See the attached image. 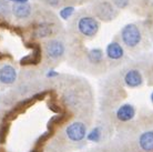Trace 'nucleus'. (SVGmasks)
Instances as JSON below:
<instances>
[{
    "mask_svg": "<svg viewBox=\"0 0 153 152\" xmlns=\"http://www.w3.org/2000/svg\"><path fill=\"white\" fill-rule=\"evenodd\" d=\"M8 1H11L15 4H28V0H8Z\"/></svg>",
    "mask_w": 153,
    "mask_h": 152,
    "instance_id": "obj_26",
    "label": "nucleus"
},
{
    "mask_svg": "<svg viewBox=\"0 0 153 152\" xmlns=\"http://www.w3.org/2000/svg\"><path fill=\"white\" fill-rule=\"evenodd\" d=\"M124 82L128 87L130 88H137L140 87L143 83V78L139 70H130L128 71L124 77Z\"/></svg>",
    "mask_w": 153,
    "mask_h": 152,
    "instance_id": "obj_9",
    "label": "nucleus"
},
{
    "mask_svg": "<svg viewBox=\"0 0 153 152\" xmlns=\"http://www.w3.org/2000/svg\"><path fill=\"white\" fill-rule=\"evenodd\" d=\"M49 109L51 111H53V112H56V113H61V109H60V107L58 106L57 103H54V102H50L49 104Z\"/></svg>",
    "mask_w": 153,
    "mask_h": 152,
    "instance_id": "obj_22",
    "label": "nucleus"
},
{
    "mask_svg": "<svg viewBox=\"0 0 153 152\" xmlns=\"http://www.w3.org/2000/svg\"><path fill=\"white\" fill-rule=\"evenodd\" d=\"M0 27H1V28H4H4H7V29H8V28H9L10 26H9V23H8V22H4V21H0Z\"/></svg>",
    "mask_w": 153,
    "mask_h": 152,
    "instance_id": "obj_28",
    "label": "nucleus"
},
{
    "mask_svg": "<svg viewBox=\"0 0 153 152\" xmlns=\"http://www.w3.org/2000/svg\"><path fill=\"white\" fill-rule=\"evenodd\" d=\"M67 118V113H60L58 115H54L53 118L49 121V129H53L54 126H58V124H61L63 123Z\"/></svg>",
    "mask_w": 153,
    "mask_h": 152,
    "instance_id": "obj_15",
    "label": "nucleus"
},
{
    "mask_svg": "<svg viewBox=\"0 0 153 152\" xmlns=\"http://www.w3.org/2000/svg\"><path fill=\"white\" fill-rule=\"evenodd\" d=\"M73 12H74V8L73 7H65V8H63V9H61L60 17H61L62 19L67 20L68 18H70V17L73 15Z\"/></svg>",
    "mask_w": 153,
    "mask_h": 152,
    "instance_id": "obj_19",
    "label": "nucleus"
},
{
    "mask_svg": "<svg viewBox=\"0 0 153 152\" xmlns=\"http://www.w3.org/2000/svg\"><path fill=\"white\" fill-rule=\"evenodd\" d=\"M88 59L92 63H100L103 59V51L101 49H91L88 53Z\"/></svg>",
    "mask_w": 153,
    "mask_h": 152,
    "instance_id": "obj_14",
    "label": "nucleus"
},
{
    "mask_svg": "<svg viewBox=\"0 0 153 152\" xmlns=\"http://www.w3.org/2000/svg\"><path fill=\"white\" fill-rule=\"evenodd\" d=\"M121 38L124 45H126L129 48H134L141 41V32L135 25L129 23L123 27L121 31Z\"/></svg>",
    "mask_w": 153,
    "mask_h": 152,
    "instance_id": "obj_1",
    "label": "nucleus"
},
{
    "mask_svg": "<svg viewBox=\"0 0 153 152\" xmlns=\"http://www.w3.org/2000/svg\"><path fill=\"white\" fill-rule=\"evenodd\" d=\"M139 145L146 152H153V131L143 132L139 138Z\"/></svg>",
    "mask_w": 153,
    "mask_h": 152,
    "instance_id": "obj_11",
    "label": "nucleus"
},
{
    "mask_svg": "<svg viewBox=\"0 0 153 152\" xmlns=\"http://www.w3.org/2000/svg\"><path fill=\"white\" fill-rule=\"evenodd\" d=\"M114 4L120 9H123V8H126L128 4H129V0H113Z\"/></svg>",
    "mask_w": 153,
    "mask_h": 152,
    "instance_id": "obj_21",
    "label": "nucleus"
},
{
    "mask_svg": "<svg viewBox=\"0 0 153 152\" xmlns=\"http://www.w3.org/2000/svg\"><path fill=\"white\" fill-rule=\"evenodd\" d=\"M124 54L123 48L121 45H119L118 42H111L107 47V56L112 60H118L121 59Z\"/></svg>",
    "mask_w": 153,
    "mask_h": 152,
    "instance_id": "obj_12",
    "label": "nucleus"
},
{
    "mask_svg": "<svg viewBox=\"0 0 153 152\" xmlns=\"http://www.w3.org/2000/svg\"><path fill=\"white\" fill-rule=\"evenodd\" d=\"M52 134H53V129H50L49 131H47V132L43 133L41 137L38 139V141H37V147H39V145H42V143H45V142H46V141L48 140Z\"/></svg>",
    "mask_w": 153,
    "mask_h": 152,
    "instance_id": "obj_20",
    "label": "nucleus"
},
{
    "mask_svg": "<svg viewBox=\"0 0 153 152\" xmlns=\"http://www.w3.org/2000/svg\"><path fill=\"white\" fill-rule=\"evenodd\" d=\"M134 115H135V109L132 104H129V103L122 104L117 111V118L122 122L130 121L134 118Z\"/></svg>",
    "mask_w": 153,
    "mask_h": 152,
    "instance_id": "obj_8",
    "label": "nucleus"
},
{
    "mask_svg": "<svg viewBox=\"0 0 153 152\" xmlns=\"http://www.w3.org/2000/svg\"><path fill=\"white\" fill-rule=\"evenodd\" d=\"M45 2L48 4H50V6H53V7H56V6H58L59 4V0H45Z\"/></svg>",
    "mask_w": 153,
    "mask_h": 152,
    "instance_id": "obj_24",
    "label": "nucleus"
},
{
    "mask_svg": "<svg viewBox=\"0 0 153 152\" xmlns=\"http://www.w3.org/2000/svg\"><path fill=\"white\" fill-rule=\"evenodd\" d=\"M8 131H9V124L8 123H4L1 126V128H0V143H4L6 142Z\"/></svg>",
    "mask_w": 153,
    "mask_h": 152,
    "instance_id": "obj_18",
    "label": "nucleus"
},
{
    "mask_svg": "<svg viewBox=\"0 0 153 152\" xmlns=\"http://www.w3.org/2000/svg\"><path fill=\"white\" fill-rule=\"evenodd\" d=\"M45 50L49 58L58 59V58L62 57V54L65 53V46L59 40H50L46 43Z\"/></svg>",
    "mask_w": 153,
    "mask_h": 152,
    "instance_id": "obj_6",
    "label": "nucleus"
},
{
    "mask_svg": "<svg viewBox=\"0 0 153 152\" xmlns=\"http://www.w3.org/2000/svg\"><path fill=\"white\" fill-rule=\"evenodd\" d=\"M89 141H92V142H99L100 138H101V130L100 128H94V129L91 130V132L87 136Z\"/></svg>",
    "mask_w": 153,
    "mask_h": 152,
    "instance_id": "obj_16",
    "label": "nucleus"
},
{
    "mask_svg": "<svg viewBox=\"0 0 153 152\" xmlns=\"http://www.w3.org/2000/svg\"><path fill=\"white\" fill-rule=\"evenodd\" d=\"M27 48H31L32 49V53L28 54L26 57H23L20 60V65L22 66H28V65H38L41 61V47L39 46L38 43L32 42V43H27L26 45Z\"/></svg>",
    "mask_w": 153,
    "mask_h": 152,
    "instance_id": "obj_4",
    "label": "nucleus"
},
{
    "mask_svg": "<svg viewBox=\"0 0 153 152\" xmlns=\"http://www.w3.org/2000/svg\"><path fill=\"white\" fill-rule=\"evenodd\" d=\"M51 34H52V27L49 23H40L33 29V34L38 38H46Z\"/></svg>",
    "mask_w": 153,
    "mask_h": 152,
    "instance_id": "obj_13",
    "label": "nucleus"
},
{
    "mask_svg": "<svg viewBox=\"0 0 153 152\" xmlns=\"http://www.w3.org/2000/svg\"><path fill=\"white\" fill-rule=\"evenodd\" d=\"M65 134L73 142H79L83 140L87 134V128L82 122H73L67 127Z\"/></svg>",
    "mask_w": 153,
    "mask_h": 152,
    "instance_id": "obj_3",
    "label": "nucleus"
},
{
    "mask_svg": "<svg viewBox=\"0 0 153 152\" xmlns=\"http://www.w3.org/2000/svg\"><path fill=\"white\" fill-rule=\"evenodd\" d=\"M99 22L93 17H82L78 22V29L85 37H93L99 30Z\"/></svg>",
    "mask_w": 153,
    "mask_h": 152,
    "instance_id": "obj_2",
    "label": "nucleus"
},
{
    "mask_svg": "<svg viewBox=\"0 0 153 152\" xmlns=\"http://www.w3.org/2000/svg\"><path fill=\"white\" fill-rule=\"evenodd\" d=\"M10 6L7 1L0 0V17H6L10 13Z\"/></svg>",
    "mask_w": 153,
    "mask_h": 152,
    "instance_id": "obj_17",
    "label": "nucleus"
},
{
    "mask_svg": "<svg viewBox=\"0 0 153 152\" xmlns=\"http://www.w3.org/2000/svg\"><path fill=\"white\" fill-rule=\"evenodd\" d=\"M151 101H152V103H153V92L151 93Z\"/></svg>",
    "mask_w": 153,
    "mask_h": 152,
    "instance_id": "obj_30",
    "label": "nucleus"
},
{
    "mask_svg": "<svg viewBox=\"0 0 153 152\" xmlns=\"http://www.w3.org/2000/svg\"><path fill=\"white\" fill-rule=\"evenodd\" d=\"M96 15L98 18L104 21H110L117 16L115 9L112 7L111 4L109 2H101L97 6L96 8Z\"/></svg>",
    "mask_w": 153,
    "mask_h": 152,
    "instance_id": "obj_5",
    "label": "nucleus"
},
{
    "mask_svg": "<svg viewBox=\"0 0 153 152\" xmlns=\"http://www.w3.org/2000/svg\"><path fill=\"white\" fill-rule=\"evenodd\" d=\"M11 9L13 16L18 19H26L31 15V6L29 4H15Z\"/></svg>",
    "mask_w": 153,
    "mask_h": 152,
    "instance_id": "obj_10",
    "label": "nucleus"
},
{
    "mask_svg": "<svg viewBox=\"0 0 153 152\" xmlns=\"http://www.w3.org/2000/svg\"><path fill=\"white\" fill-rule=\"evenodd\" d=\"M40 150H41V149L38 148V147H37V148H36V149H33V150H31L30 152H41V151H40Z\"/></svg>",
    "mask_w": 153,
    "mask_h": 152,
    "instance_id": "obj_29",
    "label": "nucleus"
},
{
    "mask_svg": "<svg viewBox=\"0 0 153 152\" xmlns=\"http://www.w3.org/2000/svg\"><path fill=\"white\" fill-rule=\"evenodd\" d=\"M17 80V71L12 66L6 65L0 69V82L4 84H11Z\"/></svg>",
    "mask_w": 153,
    "mask_h": 152,
    "instance_id": "obj_7",
    "label": "nucleus"
},
{
    "mask_svg": "<svg viewBox=\"0 0 153 152\" xmlns=\"http://www.w3.org/2000/svg\"><path fill=\"white\" fill-rule=\"evenodd\" d=\"M12 30H13L15 34H17L18 36H20V37L22 36V30H21V28H20V27H15Z\"/></svg>",
    "mask_w": 153,
    "mask_h": 152,
    "instance_id": "obj_25",
    "label": "nucleus"
},
{
    "mask_svg": "<svg viewBox=\"0 0 153 152\" xmlns=\"http://www.w3.org/2000/svg\"><path fill=\"white\" fill-rule=\"evenodd\" d=\"M46 95H47V92H41V93H37V95H35L32 98L35 100H42V99H45L46 98Z\"/></svg>",
    "mask_w": 153,
    "mask_h": 152,
    "instance_id": "obj_23",
    "label": "nucleus"
},
{
    "mask_svg": "<svg viewBox=\"0 0 153 152\" xmlns=\"http://www.w3.org/2000/svg\"><path fill=\"white\" fill-rule=\"evenodd\" d=\"M58 76V72H56L54 70H51V71H49V72L47 73V77L48 78H51V77H56Z\"/></svg>",
    "mask_w": 153,
    "mask_h": 152,
    "instance_id": "obj_27",
    "label": "nucleus"
}]
</instances>
